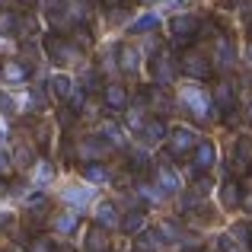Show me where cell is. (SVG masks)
Returning <instances> with one entry per match:
<instances>
[{"label": "cell", "mask_w": 252, "mask_h": 252, "mask_svg": "<svg viewBox=\"0 0 252 252\" xmlns=\"http://www.w3.org/2000/svg\"><path fill=\"white\" fill-rule=\"evenodd\" d=\"M179 99H182V105H185V109H189L195 118H208V112H211V99H208V93H204L198 83L182 86Z\"/></svg>", "instance_id": "obj_1"}, {"label": "cell", "mask_w": 252, "mask_h": 252, "mask_svg": "<svg viewBox=\"0 0 252 252\" xmlns=\"http://www.w3.org/2000/svg\"><path fill=\"white\" fill-rule=\"evenodd\" d=\"M179 70H182L185 77H191V80H208L211 77V64L201 51H185V55L179 58Z\"/></svg>", "instance_id": "obj_2"}, {"label": "cell", "mask_w": 252, "mask_h": 252, "mask_svg": "<svg viewBox=\"0 0 252 252\" xmlns=\"http://www.w3.org/2000/svg\"><path fill=\"white\" fill-rule=\"evenodd\" d=\"M45 48H48V58L55 64H61V67L77 61V48L67 42V38H61V35H48V38H45Z\"/></svg>", "instance_id": "obj_3"}, {"label": "cell", "mask_w": 252, "mask_h": 252, "mask_svg": "<svg viewBox=\"0 0 252 252\" xmlns=\"http://www.w3.org/2000/svg\"><path fill=\"white\" fill-rule=\"evenodd\" d=\"M198 29H201L198 16H189V13L172 16V23H169V32H172V38H176V42H191V38L198 35Z\"/></svg>", "instance_id": "obj_4"}, {"label": "cell", "mask_w": 252, "mask_h": 252, "mask_svg": "<svg viewBox=\"0 0 252 252\" xmlns=\"http://www.w3.org/2000/svg\"><path fill=\"white\" fill-rule=\"evenodd\" d=\"M195 144H198V134L191 128H172L169 131V154L172 157H185Z\"/></svg>", "instance_id": "obj_5"}, {"label": "cell", "mask_w": 252, "mask_h": 252, "mask_svg": "<svg viewBox=\"0 0 252 252\" xmlns=\"http://www.w3.org/2000/svg\"><path fill=\"white\" fill-rule=\"evenodd\" d=\"M230 169L233 172H252V141L249 137H240L233 144V157H230Z\"/></svg>", "instance_id": "obj_6"}, {"label": "cell", "mask_w": 252, "mask_h": 252, "mask_svg": "<svg viewBox=\"0 0 252 252\" xmlns=\"http://www.w3.org/2000/svg\"><path fill=\"white\" fill-rule=\"evenodd\" d=\"M214 160H217V150L211 141H198L191 147V166H195V172H208L214 166Z\"/></svg>", "instance_id": "obj_7"}, {"label": "cell", "mask_w": 252, "mask_h": 252, "mask_svg": "<svg viewBox=\"0 0 252 252\" xmlns=\"http://www.w3.org/2000/svg\"><path fill=\"white\" fill-rule=\"evenodd\" d=\"M150 70H154V80H157V86H166V83H172V77H176V64H172V58L166 55V51H160V55L154 58Z\"/></svg>", "instance_id": "obj_8"}, {"label": "cell", "mask_w": 252, "mask_h": 252, "mask_svg": "<svg viewBox=\"0 0 252 252\" xmlns=\"http://www.w3.org/2000/svg\"><path fill=\"white\" fill-rule=\"evenodd\" d=\"M154 176H157V189H160L163 195H172V191L179 189V176L169 163H160V166L154 169Z\"/></svg>", "instance_id": "obj_9"}, {"label": "cell", "mask_w": 252, "mask_h": 252, "mask_svg": "<svg viewBox=\"0 0 252 252\" xmlns=\"http://www.w3.org/2000/svg\"><path fill=\"white\" fill-rule=\"evenodd\" d=\"M102 99H105V105H109L112 112H118V109H125V105H128V90H125L122 83H109L102 90Z\"/></svg>", "instance_id": "obj_10"}, {"label": "cell", "mask_w": 252, "mask_h": 252, "mask_svg": "<svg viewBox=\"0 0 252 252\" xmlns=\"http://www.w3.org/2000/svg\"><path fill=\"white\" fill-rule=\"evenodd\" d=\"M214 61L217 67L227 70L230 64H233V42H230L227 35H217V45H214Z\"/></svg>", "instance_id": "obj_11"}, {"label": "cell", "mask_w": 252, "mask_h": 252, "mask_svg": "<svg viewBox=\"0 0 252 252\" xmlns=\"http://www.w3.org/2000/svg\"><path fill=\"white\" fill-rule=\"evenodd\" d=\"M141 134H144V141H147V144H160L169 131H166V125H163V118H150V122L141 125Z\"/></svg>", "instance_id": "obj_12"}, {"label": "cell", "mask_w": 252, "mask_h": 252, "mask_svg": "<svg viewBox=\"0 0 252 252\" xmlns=\"http://www.w3.org/2000/svg\"><path fill=\"white\" fill-rule=\"evenodd\" d=\"M220 201H223V208H240L243 189H240V182H236V179H227V182L220 185Z\"/></svg>", "instance_id": "obj_13"}, {"label": "cell", "mask_w": 252, "mask_h": 252, "mask_svg": "<svg viewBox=\"0 0 252 252\" xmlns=\"http://www.w3.org/2000/svg\"><path fill=\"white\" fill-rule=\"evenodd\" d=\"M77 223H80V214H74V211H61V214L51 217V227H55L58 233H74Z\"/></svg>", "instance_id": "obj_14"}, {"label": "cell", "mask_w": 252, "mask_h": 252, "mask_svg": "<svg viewBox=\"0 0 252 252\" xmlns=\"http://www.w3.org/2000/svg\"><path fill=\"white\" fill-rule=\"evenodd\" d=\"M144 223H147V214H144L141 208H134V211H128V214H125V220H122V230L125 233H141L144 230Z\"/></svg>", "instance_id": "obj_15"}, {"label": "cell", "mask_w": 252, "mask_h": 252, "mask_svg": "<svg viewBox=\"0 0 252 252\" xmlns=\"http://www.w3.org/2000/svg\"><path fill=\"white\" fill-rule=\"evenodd\" d=\"M86 252H105V227H90L86 230V243H83Z\"/></svg>", "instance_id": "obj_16"}, {"label": "cell", "mask_w": 252, "mask_h": 252, "mask_svg": "<svg viewBox=\"0 0 252 252\" xmlns=\"http://www.w3.org/2000/svg\"><path fill=\"white\" fill-rule=\"evenodd\" d=\"M214 105H217V109H223V112L233 109V86H230L227 80H220V83L214 86Z\"/></svg>", "instance_id": "obj_17"}, {"label": "cell", "mask_w": 252, "mask_h": 252, "mask_svg": "<svg viewBox=\"0 0 252 252\" xmlns=\"http://www.w3.org/2000/svg\"><path fill=\"white\" fill-rule=\"evenodd\" d=\"M96 223H99V227H115V223H118V211H115L112 201H102L96 208Z\"/></svg>", "instance_id": "obj_18"}, {"label": "cell", "mask_w": 252, "mask_h": 252, "mask_svg": "<svg viewBox=\"0 0 252 252\" xmlns=\"http://www.w3.org/2000/svg\"><path fill=\"white\" fill-rule=\"evenodd\" d=\"M26 77H29V67H26L23 61H6V64H3V80H10V83H23Z\"/></svg>", "instance_id": "obj_19"}, {"label": "cell", "mask_w": 252, "mask_h": 252, "mask_svg": "<svg viewBox=\"0 0 252 252\" xmlns=\"http://www.w3.org/2000/svg\"><path fill=\"white\" fill-rule=\"evenodd\" d=\"M83 179L93 182V185H102V182H109V169H105L102 163H86V166H83Z\"/></svg>", "instance_id": "obj_20"}, {"label": "cell", "mask_w": 252, "mask_h": 252, "mask_svg": "<svg viewBox=\"0 0 252 252\" xmlns=\"http://www.w3.org/2000/svg\"><path fill=\"white\" fill-rule=\"evenodd\" d=\"M48 86H51V93H55L58 99H67L70 93H74V83H70V77H67V74H55Z\"/></svg>", "instance_id": "obj_21"}, {"label": "cell", "mask_w": 252, "mask_h": 252, "mask_svg": "<svg viewBox=\"0 0 252 252\" xmlns=\"http://www.w3.org/2000/svg\"><path fill=\"white\" fill-rule=\"evenodd\" d=\"M99 137H105V144H112V147H122L125 144V137H122V131H118L115 122H102L99 125Z\"/></svg>", "instance_id": "obj_22"}, {"label": "cell", "mask_w": 252, "mask_h": 252, "mask_svg": "<svg viewBox=\"0 0 252 252\" xmlns=\"http://www.w3.org/2000/svg\"><path fill=\"white\" fill-rule=\"evenodd\" d=\"M118 58H122V70H125V74H137V67H141V55H137L134 48H118Z\"/></svg>", "instance_id": "obj_23"}, {"label": "cell", "mask_w": 252, "mask_h": 252, "mask_svg": "<svg viewBox=\"0 0 252 252\" xmlns=\"http://www.w3.org/2000/svg\"><path fill=\"white\" fill-rule=\"evenodd\" d=\"M157 26H160V16H157V13H144V16H137L128 29L131 32H154Z\"/></svg>", "instance_id": "obj_24"}, {"label": "cell", "mask_w": 252, "mask_h": 252, "mask_svg": "<svg viewBox=\"0 0 252 252\" xmlns=\"http://www.w3.org/2000/svg\"><path fill=\"white\" fill-rule=\"evenodd\" d=\"M64 201L86 204V201H90V189H83V185H70V189H64Z\"/></svg>", "instance_id": "obj_25"}, {"label": "cell", "mask_w": 252, "mask_h": 252, "mask_svg": "<svg viewBox=\"0 0 252 252\" xmlns=\"http://www.w3.org/2000/svg\"><path fill=\"white\" fill-rule=\"evenodd\" d=\"M80 150H83V157H102L105 144H102V137H99V141H83Z\"/></svg>", "instance_id": "obj_26"}, {"label": "cell", "mask_w": 252, "mask_h": 252, "mask_svg": "<svg viewBox=\"0 0 252 252\" xmlns=\"http://www.w3.org/2000/svg\"><path fill=\"white\" fill-rule=\"evenodd\" d=\"M16 29V16L13 13H0V32H13Z\"/></svg>", "instance_id": "obj_27"}, {"label": "cell", "mask_w": 252, "mask_h": 252, "mask_svg": "<svg viewBox=\"0 0 252 252\" xmlns=\"http://www.w3.org/2000/svg\"><path fill=\"white\" fill-rule=\"evenodd\" d=\"M51 176H55V169H51V163H45V160H42V163H38V179H35V182H42V185H45V182H48Z\"/></svg>", "instance_id": "obj_28"}, {"label": "cell", "mask_w": 252, "mask_h": 252, "mask_svg": "<svg viewBox=\"0 0 252 252\" xmlns=\"http://www.w3.org/2000/svg\"><path fill=\"white\" fill-rule=\"evenodd\" d=\"M32 252H55V246H51V240H45V236H38V240L32 243Z\"/></svg>", "instance_id": "obj_29"}, {"label": "cell", "mask_w": 252, "mask_h": 252, "mask_svg": "<svg viewBox=\"0 0 252 252\" xmlns=\"http://www.w3.org/2000/svg\"><path fill=\"white\" fill-rule=\"evenodd\" d=\"M131 166L144 169V166H147V154H144V150H134V154H131Z\"/></svg>", "instance_id": "obj_30"}, {"label": "cell", "mask_w": 252, "mask_h": 252, "mask_svg": "<svg viewBox=\"0 0 252 252\" xmlns=\"http://www.w3.org/2000/svg\"><path fill=\"white\" fill-rule=\"evenodd\" d=\"M16 160H19V166H32V154L26 147H19L16 150Z\"/></svg>", "instance_id": "obj_31"}, {"label": "cell", "mask_w": 252, "mask_h": 252, "mask_svg": "<svg viewBox=\"0 0 252 252\" xmlns=\"http://www.w3.org/2000/svg\"><path fill=\"white\" fill-rule=\"evenodd\" d=\"M0 172H3V176H6V172H10V157H6L3 150H0Z\"/></svg>", "instance_id": "obj_32"}, {"label": "cell", "mask_w": 252, "mask_h": 252, "mask_svg": "<svg viewBox=\"0 0 252 252\" xmlns=\"http://www.w3.org/2000/svg\"><path fill=\"white\" fill-rule=\"evenodd\" d=\"M243 204H246V211L252 214V195H249V198H246V201H243Z\"/></svg>", "instance_id": "obj_33"}, {"label": "cell", "mask_w": 252, "mask_h": 252, "mask_svg": "<svg viewBox=\"0 0 252 252\" xmlns=\"http://www.w3.org/2000/svg\"><path fill=\"white\" fill-rule=\"evenodd\" d=\"M246 118H249V122H252V105H249V112H246Z\"/></svg>", "instance_id": "obj_34"}, {"label": "cell", "mask_w": 252, "mask_h": 252, "mask_svg": "<svg viewBox=\"0 0 252 252\" xmlns=\"http://www.w3.org/2000/svg\"><path fill=\"white\" fill-rule=\"evenodd\" d=\"M112 3H128V0H112Z\"/></svg>", "instance_id": "obj_35"}, {"label": "cell", "mask_w": 252, "mask_h": 252, "mask_svg": "<svg viewBox=\"0 0 252 252\" xmlns=\"http://www.w3.org/2000/svg\"><path fill=\"white\" fill-rule=\"evenodd\" d=\"M249 35H252V19H249Z\"/></svg>", "instance_id": "obj_36"}, {"label": "cell", "mask_w": 252, "mask_h": 252, "mask_svg": "<svg viewBox=\"0 0 252 252\" xmlns=\"http://www.w3.org/2000/svg\"><path fill=\"white\" fill-rule=\"evenodd\" d=\"M0 141H3V128H0Z\"/></svg>", "instance_id": "obj_37"}, {"label": "cell", "mask_w": 252, "mask_h": 252, "mask_svg": "<svg viewBox=\"0 0 252 252\" xmlns=\"http://www.w3.org/2000/svg\"><path fill=\"white\" fill-rule=\"evenodd\" d=\"M249 61H252V48H249Z\"/></svg>", "instance_id": "obj_38"}, {"label": "cell", "mask_w": 252, "mask_h": 252, "mask_svg": "<svg viewBox=\"0 0 252 252\" xmlns=\"http://www.w3.org/2000/svg\"><path fill=\"white\" fill-rule=\"evenodd\" d=\"M144 3H154V0H144Z\"/></svg>", "instance_id": "obj_39"}, {"label": "cell", "mask_w": 252, "mask_h": 252, "mask_svg": "<svg viewBox=\"0 0 252 252\" xmlns=\"http://www.w3.org/2000/svg\"><path fill=\"white\" fill-rule=\"evenodd\" d=\"M10 252H16V249H10Z\"/></svg>", "instance_id": "obj_40"}, {"label": "cell", "mask_w": 252, "mask_h": 252, "mask_svg": "<svg viewBox=\"0 0 252 252\" xmlns=\"http://www.w3.org/2000/svg\"><path fill=\"white\" fill-rule=\"evenodd\" d=\"M134 252H141V249H134Z\"/></svg>", "instance_id": "obj_41"}, {"label": "cell", "mask_w": 252, "mask_h": 252, "mask_svg": "<svg viewBox=\"0 0 252 252\" xmlns=\"http://www.w3.org/2000/svg\"><path fill=\"white\" fill-rule=\"evenodd\" d=\"M105 252H109V249H105Z\"/></svg>", "instance_id": "obj_42"}]
</instances>
